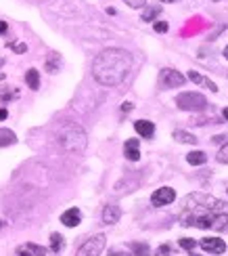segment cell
<instances>
[{
  "mask_svg": "<svg viewBox=\"0 0 228 256\" xmlns=\"http://www.w3.org/2000/svg\"><path fill=\"white\" fill-rule=\"evenodd\" d=\"M184 227L197 229H214V231H228V214L226 212H201V214L182 216Z\"/></svg>",
  "mask_w": 228,
  "mask_h": 256,
  "instance_id": "7a4b0ae2",
  "label": "cell"
},
{
  "mask_svg": "<svg viewBox=\"0 0 228 256\" xmlns=\"http://www.w3.org/2000/svg\"><path fill=\"white\" fill-rule=\"evenodd\" d=\"M124 156L130 160V162H136V160L140 158L138 138H130V141H126V145H124Z\"/></svg>",
  "mask_w": 228,
  "mask_h": 256,
  "instance_id": "9a60e30c",
  "label": "cell"
},
{
  "mask_svg": "<svg viewBox=\"0 0 228 256\" xmlns=\"http://www.w3.org/2000/svg\"><path fill=\"white\" fill-rule=\"evenodd\" d=\"M13 48H15L17 52H25V50H27V46H25V44H13Z\"/></svg>",
  "mask_w": 228,
  "mask_h": 256,
  "instance_id": "f546056e",
  "label": "cell"
},
{
  "mask_svg": "<svg viewBox=\"0 0 228 256\" xmlns=\"http://www.w3.org/2000/svg\"><path fill=\"white\" fill-rule=\"evenodd\" d=\"M124 2H126L128 6H132V8H140V6L147 4V0H124Z\"/></svg>",
  "mask_w": 228,
  "mask_h": 256,
  "instance_id": "484cf974",
  "label": "cell"
},
{
  "mask_svg": "<svg viewBox=\"0 0 228 256\" xmlns=\"http://www.w3.org/2000/svg\"><path fill=\"white\" fill-rule=\"evenodd\" d=\"M178 244H180V248L189 250V252H193V250H195V246H197V242H195V240H191V238H182Z\"/></svg>",
  "mask_w": 228,
  "mask_h": 256,
  "instance_id": "cb8c5ba5",
  "label": "cell"
},
{
  "mask_svg": "<svg viewBox=\"0 0 228 256\" xmlns=\"http://www.w3.org/2000/svg\"><path fill=\"white\" fill-rule=\"evenodd\" d=\"M174 138L180 143H193V145L197 143V136L191 134V132H184V130H174Z\"/></svg>",
  "mask_w": 228,
  "mask_h": 256,
  "instance_id": "ffe728a7",
  "label": "cell"
},
{
  "mask_svg": "<svg viewBox=\"0 0 228 256\" xmlns=\"http://www.w3.org/2000/svg\"><path fill=\"white\" fill-rule=\"evenodd\" d=\"M6 116H8V112L4 108H0V120H6Z\"/></svg>",
  "mask_w": 228,
  "mask_h": 256,
  "instance_id": "4dcf8cb0",
  "label": "cell"
},
{
  "mask_svg": "<svg viewBox=\"0 0 228 256\" xmlns=\"http://www.w3.org/2000/svg\"><path fill=\"white\" fill-rule=\"evenodd\" d=\"M4 32H6V24L4 21H0V34H4Z\"/></svg>",
  "mask_w": 228,
  "mask_h": 256,
  "instance_id": "1f68e13d",
  "label": "cell"
},
{
  "mask_svg": "<svg viewBox=\"0 0 228 256\" xmlns=\"http://www.w3.org/2000/svg\"><path fill=\"white\" fill-rule=\"evenodd\" d=\"M61 222L65 227H78L80 222H82V212L78 208H69V210H65L63 214H61Z\"/></svg>",
  "mask_w": 228,
  "mask_h": 256,
  "instance_id": "30bf717a",
  "label": "cell"
},
{
  "mask_svg": "<svg viewBox=\"0 0 228 256\" xmlns=\"http://www.w3.org/2000/svg\"><path fill=\"white\" fill-rule=\"evenodd\" d=\"M105 246H107V238L103 233H99V236H92L90 240H86L82 244L78 250V256H101Z\"/></svg>",
  "mask_w": 228,
  "mask_h": 256,
  "instance_id": "8992f818",
  "label": "cell"
},
{
  "mask_svg": "<svg viewBox=\"0 0 228 256\" xmlns=\"http://www.w3.org/2000/svg\"><path fill=\"white\" fill-rule=\"evenodd\" d=\"M25 82H27V86L31 90H38V86H40V74H38V70H27Z\"/></svg>",
  "mask_w": 228,
  "mask_h": 256,
  "instance_id": "e0dca14e",
  "label": "cell"
},
{
  "mask_svg": "<svg viewBox=\"0 0 228 256\" xmlns=\"http://www.w3.org/2000/svg\"><path fill=\"white\" fill-rule=\"evenodd\" d=\"M119 218H122V210H119V206L109 204V206L103 208V222L105 225H115Z\"/></svg>",
  "mask_w": 228,
  "mask_h": 256,
  "instance_id": "8fae6325",
  "label": "cell"
},
{
  "mask_svg": "<svg viewBox=\"0 0 228 256\" xmlns=\"http://www.w3.org/2000/svg\"><path fill=\"white\" fill-rule=\"evenodd\" d=\"M161 2H178V0H161Z\"/></svg>",
  "mask_w": 228,
  "mask_h": 256,
  "instance_id": "e575fe53",
  "label": "cell"
},
{
  "mask_svg": "<svg viewBox=\"0 0 228 256\" xmlns=\"http://www.w3.org/2000/svg\"><path fill=\"white\" fill-rule=\"evenodd\" d=\"M17 143V134L8 128H0V147H8Z\"/></svg>",
  "mask_w": 228,
  "mask_h": 256,
  "instance_id": "2e32d148",
  "label": "cell"
},
{
  "mask_svg": "<svg viewBox=\"0 0 228 256\" xmlns=\"http://www.w3.org/2000/svg\"><path fill=\"white\" fill-rule=\"evenodd\" d=\"M170 252H172V248H170V246H161V248H157V252H155V254H157V256H166V254H170Z\"/></svg>",
  "mask_w": 228,
  "mask_h": 256,
  "instance_id": "f1b7e54d",
  "label": "cell"
},
{
  "mask_svg": "<svg viewBox=\"0 0 228 256\" xmlns=\"http://www.w3.org/2000/svg\"><path fill=\"white\" fill-rule=\"evenodd\" d=\"M130 250H132V256H149V254H151V250H149L147 244H138V242L130 244Z\"/></svg>",
  "mask_w": 228,
  "mask_h": 256,
  "instance_id": "44dd1931",
  "label": "cell"
},
{
  "mask_svg": "<svg viewBox=\"0 0 228 256\" xmlns=\"http://www.w3.org/2000/svg\"><path fill=\"white\" fill-rule=\"evenodd\" d=\"M63 248H65V238L61 236V233H52L50 236V250L55 254H59Z\"/></svg>",
  "mask_w": 228,
  "mask_h": 256,
  "instance_id": "d6986e66",
  "label": "cell"
},
{
  "mask_svg": "<svg viewBox=\"0 0 228 256\" xmlns=\"http://www.w3.org/2000/svg\"><path fill=\"white\" fill-rule=\"evenodd\" d=\"M176 200V191H174L172 187H161V189H157L153 196H151V204L153 206H168V204H172V202Z\"/></svg>",
  "mask_w": 228,
  "mask_h": 256,
  "instance_id": "ba28073f",
  "label": "cell"
},
{
  "mask_svg": "<svg viewBox=\"0 0 228 256\" xmlns=\"http://www.w3.org/2000/svg\"><path fill=\"white\" fill-rule=\"evenodd\" d=\"M57 138H59V143L63 145V149H67V152H71V154H82L86 149V143H88L86 132L78 124H65L59 130Z\"/></svg>",
  "mask_w": 228,
  "mask_h": 256,
  "instance_id": "3957f363",
  "label": "cell"
},
{
  "mask_svg": "<svg viewBox=\"0 0 228 256\" xmlns=\"http://www.w3.org/2000/svg\"><path fill=\"white\" fill-rule=\"evenodd\" d=\"M59 66H61L59 55H57V52H50V57H48V61H46V70H48L50 74H55V72H59Z\"/></svg>",
  "mask_w": 228,
  "mask_h": 256,
  "instance_id": "7402d4cb",
  "label": "cell"
},
{
  "mask_svg": "<svg viewBox=\"0 0 228 256\" xmlns=\"http://www.w3.org/2000/svg\"><path fill=\"white\" fill-rule=\"evenodd\" d=\"M224 202L216 200L212 196H205V194H193L184 200V208L193 210V214H201V212H222L224 210Z\"/></svg>",
  "mask_w": 228,
  "mask_h": 256,
  "instance_id": "277c9868",
  "label": "cell"
},
{
  "mask_svg": "<svg viewBox=\"0 0 228 256\" xmlns=\"http://www.w3.org/2000/svg\"><path fill=\"white\" fill-rule=\"evenodd\" d=\"M187 162L193 166H201V164L208 162V156H205V152H191L187 156Z\"/></svg>",
  "mask_w": 228,
  "mask_h": 256,
  "instance_id": "ac0fdd59",
  "label": "cell"
},
{
  "mask_svg": "<svg viewBox=\"0 0 228 256\" xmlns=\"http://www.w3.org/2000/svg\"><path fill=\"white\" fill-rule=\"evenodd\" d=\"M176 105L184 112H203L208 108V99L199 92H182L176 97Z\"/></svg>",
  "mask_w": 228,
  "mask_h": 256,
  "instance_id": "5b68a950",
  "label": "cell"
},
{
  "mask_svg": "<svg viewBox=\"0 0 228 256\" xmlns=\"http://www.w3.org/2000/svg\"><path fill=\"white\" fill-rule=\"evenodd\" d=\"M224 118H226V122H228V108L224 110Z\"/></svg>",
  "mask_w": 228,
  "mask_h": 256,
  "instance_id": "836d02e7",
  "label": "cell"
},
{
  "mask_svg": "<svg viewBox=\"0 0 228 256\" xmlns=\"http://www.w3.org/2000/svg\"><path fill=\"white\" fill-rule=\"evenodd\" d=\"M134 130L143 136V138H151L155 134V124L149 122V120H136L134 122Z\"/></svg>",
  "mask_w": 228,
  "mask_h": 256,
  "instance_id": "7c38bea8",
  "label": "cell"
},
{
  "mask_svg": "<svg viewBox=\"0 0 228 256\" xmlns=\"http://www.w3.org/2000/svg\"><path fill=\"white\" fill-rule=\"evenodd\" d=\"M132 110V103H124V112H130Z\"/></svg>",
  "mask_w": 228,
  "mask_h": 256,
  "instance_id": "d6a6232c",
  "label": "cell"
},
{
  "mask_svg": "<svg viewBox=\"0 0 228 256\" xmlns=\"http://www.w3.org/2000/svg\"><path fill=\"white\" fill-rule=\"evenodd\" d=\"M155 32H161V34L168 32V24H166V21H157V24H155Z\"/></svg>",
  "mask_w": 228,
  "mask_h": 256,
  "instance_id": "83f0119b",
  "label": "cell"
},
{
  "mask_svg": "<svg viewBox=\"0 0 228 256\" xmlns=\"http://www.w3.org/2000/svg\"><path fill=\"white\" fill-rule=\"evenodd\" d=\"M224 57H226V59H228V46H226V48H224Z\"/></svg>",
  "mask_w": 228,
  "mask_h": 256,
  "instance_id": "d590c367",
  "label": "cell"
},
{
  "mask_svg": "<svg viewBox=\"0 0 228 256\" xmlns=\"http://www.w3.org/2000/svg\"><path fill=\"white\" fill-rule=\"evenodd\" d=\"M17 256H46V248L36 246V244H25L17 248Z\"/></svg>",
  "mask_w": 228,
  "mask_h": 256,
  "instance_id": "4fadbf2b",
  "label": "cell"
},
{
  "mask_svg": "<svg viewBox=\"0 0 228 256\" xmlns=\"http://www.w3.org/2000/svg\"><path fill=\"white\" fill-rule=\"evenodd\" d=\"M184 80H187V78H184L180 72L170 70V68L161 70V74H159V82H161V86H164V88H176V86H182Z\"/></svg>",
  "mask_w": 228,
  "mask_h": 256,
  "instance_id": "52a82bcc",
  "label": "cell"
},
{
  "mask_svg": "<svg viewBox=\"0 0 228 256\" xmlns=\"http://www.w3.org/2000/svg\"><path fill=\"white\" fill-rule=\"evenodd\" d=\"M109 256H132V252H126V250L113 248V250H109Z\"/></svg>",
  "mask_w": 228,
  "mask_h": 256,
  "instance_id": "4316f807",
  "label": "cell"
},
{
  "mask_svg": "<svg viewBox=\"0 0 228 256\" xmlns=\"http://www.w3.org/2000/svg\"><path fill=\"white\" fill-rule=\"evenodd\" d=\"M199 244L205 252H212V254H224L226 252V242L220 238H203Z\"/></svg>",
  "mask_w": 228,
  "mask_h": 256,
  "instance_id": "9c48e42d",
  "label": "cell"
},
{
  "mask_svg": "<svg viewBox=\"0 0 228 256\" xmlns=\"http://www.w3.org/2000/svg\"><path fill=\"white\" fill-rule=\"evenodd\" d=\"M159 13H161V6H149V8H145V13H143V21H153Z\"/></svg>",
  "mask_w": 228,
  "mask_h": 256,
  "instance_id": "603a6c76",
  "label": "cell"
},
{
  "mask_svg": "<svg viewBox=\"0 0 228 256\" xmlns=\"http://www.w3.org/2000/svg\"><path fill=\"white\" fill-rule=\"evenodd\" d=\"M132 68V55L124 48H105L92 61V76L103 86H117Z\"/></svg>",
  "mask_w": 228,
  "mask_h": 256,
  "instance_id": "6da1fadb",
  "label": "cell"
},
{
  "mask_svg": "<svg viewBox=\"0 0 228 256\" xmlns=\"http://www.w3.org/2000/svg\"><path fill=\"white\" fill-rule=\"evenodd\" d=\"M189 80H193L195 84H199V86H208L212 92H218V86H216V82H212L210 78H203L199 72H195V70H191L189 72Z\"/></svg>",
  "mask_w": 228,
  "mask_h": 256,
  "instance_id": "5bb4252c",
  "label": "cell"
},
{
  "mask_svg": "<svg viewBox=\"0 0 228 256\" xmlns=\"http://www.w3.org/2000/svg\"><path fill=\"white\" fill-rule=\"evenodd\" d=\"M218 162L220 164H228V145H224L218 152Z\"/></svg>",
  "mask_w": 228,
  "mask_h": 256,
  "instance_id": "d4e9b609",
  "label": "cell"
}]
</instances>
